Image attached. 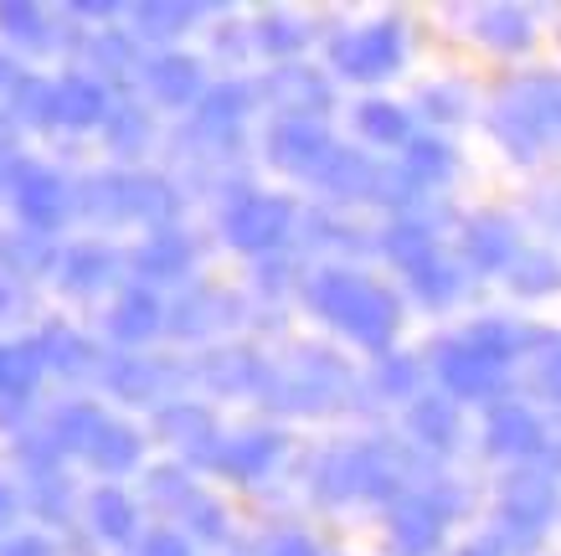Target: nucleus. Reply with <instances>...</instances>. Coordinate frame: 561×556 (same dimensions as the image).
Instances as JSON below:
<instances>
[{"instance_id":"7ed1b4c3","label":"nucleus","mask_w":561,"mask_h":556,"mask_svg":"<svg viewBox=\"0 0 561 556\" xmlns=\"http://www.w3.org/2000/svg\"><path fill=\"white\" fill-rule=\"evenodd\" d=\"M93 449L88 454L99 458L103 469H129L135 464V454H139V443H135V433L129 428H93Z\"/></svg>"},{"instance_id":"0eeeda50","label":"nucleus","mask_w":561,"mask_h":556,"mask_svg":"<svg viewBox=\"0 0 561 556\" xmlns=\"http://www.w3.org/2000/svg\"><path fill=\"white\" fill-rule=\"evenodd\" d=\"M99 273H103V258L99 253H78L68 263V279H72V288H88V284H99Z\"/></svg>"},{"instance_id":"f03ea898","label":"nucleus","mask_w":561,"mask_h":556,"mask_svg":"<svg viewBox=\"0 0 561 556\" xmlns=\"http://www.w3.org/2000/svg\"><path fill=\"white\" fill-rule=\"evenodd\" d=\"M57 114L72 118V124H93L103 114V93L88 78H68V83L57 88Z\"/></svg>"},{"instance_id":"20e7f679","label":"nucleus","mask_w":561,"mask_h":556,"mask_svg":"<svg viewBox=\"0 0 561 556\" xmlns=\"http://www.w3.org/2000/svg\"><path fill=\"white\" fill-rule=\"evenodd\" d=\"M93 521H99L103 536H129V525H135V510L124 506V495L103 489L99 500H93Z\"/></svg>"},{"instance_id":"ddd939ff","label":"nucleus","mask_w":561,"mask_h":556,"mask_svg":"<svg viewBox=\"0 0 561 556\" xmlns=\"http://www.w3.org/2000/svg\"><path fill=\"white\" fill-rule=\"evenodd\" d=\"M0 361H5V355H0Z\"/></svg>"},{"instance_id":"1a4fd4ad","label":"nucleus","mask_w":561,"mask_h":556,"mask_svg":"<svg viewBox=\"0 0 561 556\" xmlns=\"http://www.w3.org/2000/svg\"><path fill=\"white\" fill-rule=\"evenodd\" d=\"M5 556H47V546H42V541H16Z\"/></svg>"},{"instance_id":"9b49d317","label":"nucleus","mask_w":561,"mask_h":556,"mask_svg":"<svg viewBox=\"0 0 561 556\" xmlns=\"http://www.w3.org/2000/svg\"><path fill=\"white\" fill-rule=\"evenodd\" d=\"M0 78H5V57H0Z\"/></svg>"},{"instance_id":"9d476101","label":"nucleus","mask_w":561,"mask_h":556,"mask_svg":"<svg viewBox=\"0 0 561 556\" xmlns=\"http://www.w3.org/2000/svg\"><path fill=\"white\" fill-rule=\"evenodd\" d=\"M5 510H11V495H5V489H0V515H5Z\"/></svg>"},{"instance_id":"f257e3e1","label":"nucleus","mask_w":561,"mask_h":556,"mask_svg":"<svg viewBox=\"0 0 561 556\" xmlns=\"http://www.w3.org/2000/svg\"><path fill=\"white\" fill-rule=\"evenodd\" d=\"M21 212L32 222H57V212H62V191H57V181L51 175H42V170H26L21 175Z\"/></svg>"},{"instance_id":"6e6552de","label":"nucleus","mask_w":561,"mask_h":556,"mask_svg":"<svg viewBox=\"0 0 561 556\" xmlns=\"http://www.w3.org/2000/svg\"><path fill=\"white\" fill-rule=\"evenodd\" d=\"M0 21H5L16 36H26V42H36V32H42L36 11H26V5H5V11H0Z\"/></svg>"},{"instance_id":"f8f14e48","label":"nucleus","mask_w":561,"mask_h":556,"mask_svg":"<svg viewBox=\"0 0 561 556\" xmlns=\"http://www.w3.org/2000/svg\"><path fill=\"white\" fill-rule=\"evenodd\" d=\"M0 304H5V288H0Z\"/></svg>"},{"instance_id":"423d86ee","label":"nucleus","mask_w":561,"mask_h":556,"mask_svg":"<svg viewBox=\"0 0 561 556\" xmlns=\"http://www.w3.org/2000/svg\"><path fill=\"white\" fill-rule=\"evenodd\" d=\"M154 88H160L165 99H186L191 93V63H160V68H154Z\"/></svg>"},{"instance_id":"39448f33","label":"nucleus","mask_w":561,"mask_h":556,"mask_svg":"<svg viewBox=\"0 0 561 556\" xmlns=\"http://www.w3.org/2000/svg\"><path fill=\"white\" fill-rule=\"evenodd\" d=\"M114 330H119V336H150L154 330V304L145 299V294H129V299L119 304V315H114Z\"/></svg>"}]
</instances>
